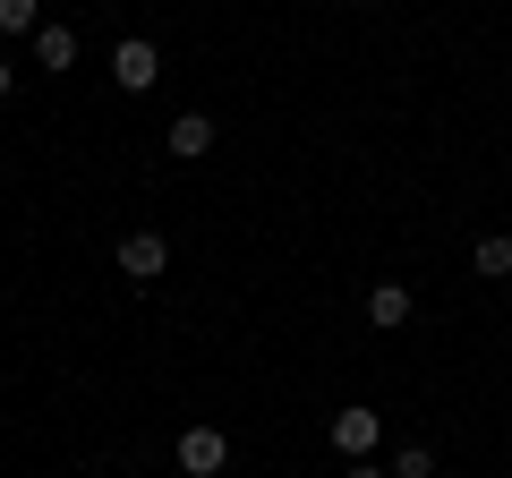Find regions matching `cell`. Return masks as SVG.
<instances>
[{"label": "cell", "instance_id": "6da1fadb", "mask_svg": "<svg viewBox=\"0 0 512 478\" xmlns=\"http://www.w3.org/2000/svg\"><path fill=\"white\" fill-rule=\"evenodd\" d=\"M222 461H231V436L222 427H180V470L188 478H214Z\"/></svg>", "mask_w": 512, "mask_h": 478}, {"label": "cell", "instance_id": "7a4b0ae2", "mask_svg": "<svg viewBox=\"0 0 512 478\" xmlns=\"http://www.w3.org/2000/svg\"><path fill=\"white\" fill-rule=\"evenodd\" d=\"M154 77H163V60H154V43H137V35H128L120 52H111V86H120V94H146Z\"/></svg>", "mask_w": 512, "mask_h": 478}, {"label": "cell", "instance_id": "3957f363", "mask_svg": "<svg viewBox=\"0 0 512 478\" xmlns=\"http://www.w3.org/2000/svg\"><path fill=\"white\" fill-rule=\"evenodd\" d=\"M163 265H171L163 231H128V239H120V274H128V282H154Z\"/></svg>", "mask_w": 512, "mask_h": 478}, {"label": "cell", "instance_id": "277c9868", "mask_svg": "<svg viewBox=\"0 0 512 478\" xmlns=\"http://www.w3.org/2000/svg\"><path fill=\"white\" fill-rule=\"evenodd\" d=\"M376 444H384V419H376V410H342V419H333V453L367 461Z\"/></svg>", "mask_w": 512, "mask_h": 478}, {"label": "cell", "instance_id": "5b68a950", "mask_svg": "<svg viewBox=\"0 0 512 478\" xmlns=\"http://www.w3.org/2000/svg\"><path fill=\"white\" fill-rule=\"evenodd\" d=\"M171 154H180V163H197V154H214V120H205V111H180V120H171V137H163Z\"/></svg>", "mask_w": 512, "mask_h": 478}, {"label": "cell", "instance_id": "8992f818", "mask_svg": "<svg viewBox=\"0 0 512 478\" xmlns=\"http://www.w3.org/2000/svg\"><path fill=\"white\" fill-rule=\"evenodd\" d=\"M367 325H384V333L410 325V291L402 282H376V291H367Z\"/></svg>", "mask_w": 512, "mask_h": 478}, {"label": "cell", "instance_id": "52a82bcc", "mask_svg": "<svg viewBox=\"0 0 512 478\" xmlns=\"http://www.w3.org/2000/svg\"><path fill=\"white\" fill-rule=\"evenodd\" d=\"M35 60H43V69H69V60H77V35H69V26H43V35H35Z\"/></svg>", "mask_w": 512, "mask_h": 478}, {"label": "cell", "instance_id": "ba28073f", "mask_svg": "<svg viewBox=\"0 0 512 478\" xmlns=\"http://www.w3.org/2000/svg\"><path fill=\"white\" fill-rule=\"evenodd\" d=\"M0 35H43V0H0Z\"/></svg>", "mask_w": 512, "mask_h": 478}, {"label": "cell", "instance_id": "9c48e42d", "mask_svg": "<svg viewBox=\"0 0 512 478\" xmlns=\"http://www.w3.org/2000/svg\"><path fill=\"white\" fill-rule=\"evenodd\" d=\"M470 265H478V274H512V239H504V231H487V239L470 248Z\"/></svg>", "mask_w": 512, "mask_h": 478}, {"label": "cell", "instance_id": "30bf717a", "mask_svg": "<svg viewBox=\"0 0 512 478\" xmlns=\"http://www.w3.org/2000/svg\"><path fill=\"white\" fill-rule=\"evenodd\" d=\"M393 478H436V461H427V444H402V461H393Z\"/></svg>", "mask_w": 512, "mask_h": 478}, {"label": "cell", "instance_id": "8fae6325", "mask_svg": "<svg viewBox=\"0 0 512 478\" xmlns=\"http://www.w3.org/2000/svg\"><path fill=\"white\" fill-rule=\"evenodd\" d=\"M9 86H18V69H9V60H0V94H9Z\"/></svg>", "mask_w": 512, "mask_h": 478}, {"label": "cell", "instance_id": "7c38bea8", "mask_svg": "<svg viewBox=\"0 0 512 478\" xmlns=\"http://www.w3.org/2000/svg\"><path fill=\"white\" fill-rule=\"evenodd\" d=\"M350 478H384V470H367V461H350Z\"/></svg>", "mask_w": 512, "mask_h": 478}]
</instances>
